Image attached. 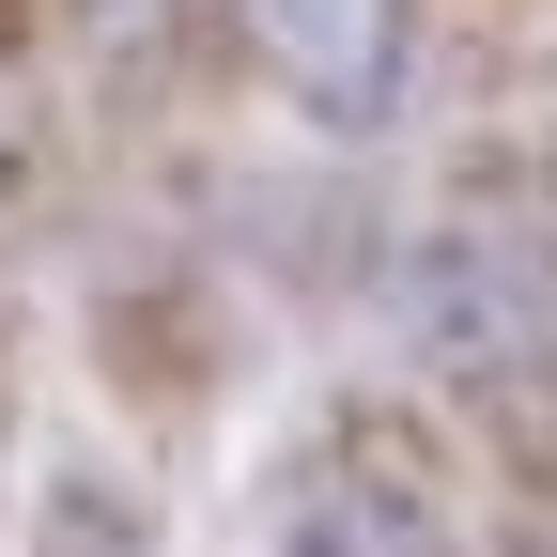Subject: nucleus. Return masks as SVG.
<instances>
[{"instance_id": "nucleus-1", "label": "nucleus", "mask_w": 557, "mask_h": 557, "mask_svg": "<svg viewBox=\"0 0 557 557\" xmlns=\"http://www.w3.org/2000/svg\"><path fill=\"white\" fill-rule=\"evenodd\" d=\"M403 325H418V357L449 387H527L557 357V233L511 186H465L403 263Z\"/></svg>"}, {"instance_id": "nucleus-2", "label": "nucleus", "mask_w": 557, "mask_h": 557, "mask_svg": "<svg viewBox=\"0 0 557 557\" xmlns=\"http://www.w3.org/2000/svg\"><path fill=\"white\" fill-rule=\"evenodd\" d=\"M233 32L310 124H387L403 109V0H233Z\"/></svg>"}, {"instance_id": "nucleus-3", "label": "nucleus", "mask_w": 557, "mask_h": 557, "mask_svg": "<svg viewBox=\"0 0 557 557\" xmlns=\"http://www.w3.org/2000/svg\"><path fill=\"white\" fill-rule=\"evenodd\" d=\"M278 557H465V542H449V511L418 496V480H387V465H295Z\"/></svg>"}, {"instance_id": "nucleus-4", "label": "nucleus", "mask_w": 557, "mask_h": 557, "mask_svg": "<svg viewBox=\"0 0 557 557\" xmlns=\"http://www.w3.org/2000/svg\"><path fill=\"white\" fill-rule=\"evenodd\" d=\"M32 557H156V527H139L109 480H47V511H32Z\"/></svg>"}]
</instances>
